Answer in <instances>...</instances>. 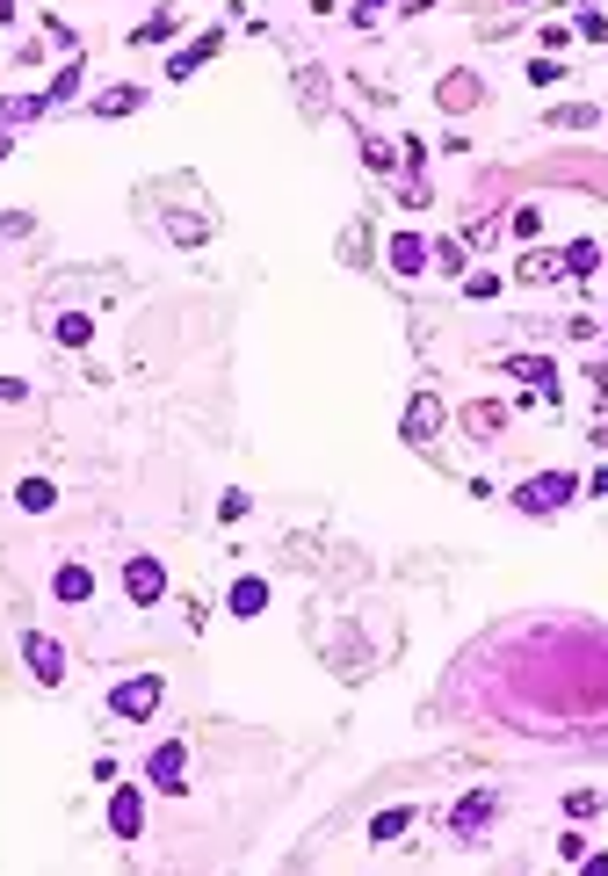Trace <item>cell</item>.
Segmentation results:
<instances>
[{"mask_svg":"<svg viewBox=\"0 0 608 876\" xmlns=\"http://www.w3.org/2000/svg\"><path fill=\"white\" fill-rule=\"evenodd\" d=\"M580 500V478L572 471H536L522 493H514V507H522V515H558V507H572Z\"/></svg>","mask_w":608,"mask_h":876,"instance_id":"obj_1","label":"cell"},{"mask_svg":"<svg viewBox=\"0 0 608 876\" xmlns=\"http://www.w3.org/2000/svg\"><path fill=\"white\" fill-rule=\"evenodd\" d=\"M0 399H8V406H15V399H29V384H15V377H0Z\"/></svg>","mask_w":608,"mask_h":876,"instance_id":"obj_35","label":"cell"},{"mask_svg":"<svg viewBox=\"0 0 608 876\" xmlns=\"http://www.w3.org/2000/svg\"><path fill=\"white\" fill-rule=\"evenodd\" d=\"M29 232V210H8V218H0V239H22Z\"/></svg>","mask_w":608,"mask_h":876,"instance_id":"obj_34","label":"cell"},{"mask_svg":"<svg viewBox=\"0 0 608 876\" xmlns=\"http://www.w3.org/2000/svg\"><path fill=\"white\" fill-rule=\"evenodd\" d=\"M493 819H500V790H493V782H485V790H471L464 804L449 811V840H478V833L493 826Z\"/></svg>","mask_w":608,"mask_h":876,"instance_id":"obj_3","label":"cell"},{"mask_svg":"<svg viewBox=\"0 0 608 876\" xmlns=\"http://www.w3.org/2000/svg\"><path fill=\"white\" fill-rule=\"evenodd\" d=\"M44 109H51V95H15V102H0V124H29Z\"/></svg>","mask_w":608,"mask_h":876,"instance_id":"obj_25","label":"cell"},{"mask_svg":"<svg viewBox=\"0 0 608 876\" xmlns=\"http://www.w3.org/2000/svg\"><path fill=\"white\" fill-rule=\"evenodd\" d=\"M341 254H348V261L370 254V225H348V232H341Z\"/></svg>","mask_w":608,"mask_h":876,"instance_id":"obj_30","label":"cell"},{"mask_svg":"<svg viewBox=\"0 0 608 876\" xmlns=\"http://www.w3.org/2000/svg\"><path fill=\"white\" fill-rule=\"evenodd\" d=\"M167 239H181V247H203V239H210V218H196V210H174V218H167Z\"/></svg>","mask_w":608,"mask_h":876,"instance_id":"obj_20","label":"cell"},{"mask_svg":"<svg viewBox=\"0 0 608 876\" xmlns=\"http://www.w3.org/2000/svg\"><path fill=\"white\" fill-rule=\"evenodd\" d=\"M131 109H145V87H109V95H95V116H131Z\"/></svg>","mask_w":608,"mask_h":876,"instance_id":"obj_17","label":"cell"},{"mask_svg":"<svg viewBox=\"0 0 608 876\" xmlns=\"http://www.w3.org/2000/svg\"><path fill=\"white\" fill-rule=\"evenodd\" d=\"M391 268H399V276H420V268H428V239L399 232V239H391Z\"/></svg>","mask_w":608,"mask_h":876,"instance_id":"obj_13","label":"cell"},{"mask_svg":"<svg viewBox=\"0 0 608 876\" xmlns=\"http://www.w3.org/2000/svg\"><path fill=\"white\" fill-rule=\"evenodd\" d=\"M8 153H15V145H8V124H0V160H8Z\"/></svg>","mask_w":608,"mask_h":876,"instance_id":"obj_36","label":"cell"},{"mask_svg":"<svg viewBox=\"0 0 608 876\" xmlns=\"http://www.w3.org/2000/svg\"><path fill=\"white\" fill-rule=\"evenodd\" d=\"M160 703H167V681H160V674H131V681H116V688H109V710H116V717H131V724L152 717Z\"/></svg>","mask_w":608,"mask_h":876,"instance_id":"obj_2","label":"cell"},{"mask_svg":"<svg viewBox=\"0 0 608 876\" xmlns=\"http://www.w3.org/2000/svg\"><path fill=\"white\" fill-rule=\"evenodd\" d=\"M529 80H536V87H558V80H565V66H558V58H536Z\"/></svg>","mask_w":608,"mask_h":876,"instance_id":"obj_31","label":"cell"},{"mask_svg":"<svg viewBox=\"0 0 608 876\" xmlns=\"http://www.w3.org/2000/svg\"><path fill=\"white\" fill-rule=\"evenodd\" d=\"M594 124H601L594 102H558V109H551V131H594Z\"/></svg>","mask_w":608,"mask_h":876,"instance_id":"obj_16","label":"cell"},{"mask_svg":"<svg viewBox=\"0 0 608 876\" xmlns=\"http://www.w3.org/2000/svg\"><path fill=\"white\" fill-rule=\"evenodd\" d=\"M572 29H580L587 44H608V15H601V8H580V22H572Z\"/></svg>","mask_w":608,"mask_h":876,"instance_id":"obj_28","label":"cell"},{"mask_svg":"<svg viewBox=\"0 0 608 876\" xmlns=\"http://www.w3.org/2000/svg\"><path fill=\"white\" fill-rule=\"evenodd\" d=\"M0 22H15V0H0Z\"/></svg>","mask_w":608,"mask_h":876,"instance_id":"obj_37","label":"cell"},{"mask_svg":"<svg viewBox=\"0 0 608 876\" xmlns=\"http://www.w3.org/2000/svg\"><path fill=\"white\" fill-rule=\"evenodd\" d=\"M218 44H225V29H210V37H196L189 51H174V66H167V73H174V80H189V73H196V66H203V58H210V51H218Z\"/></svg>","mask_w":608,"mask_h":876,"instance_id":"obj_14","label":"cell"},{"mask_svg":"<svg viewBox=\"0 0 608 876\" xmlns=\"http://www.w3.org/2000/svg\"><path fill=\"white\" fill-rule=\"evenodd\" d=\"M138 826H145V797L138 790H116L109 797V833L116 840H138Z\"/></svg>","mask_w":608,"mask_h":876,"instance_id":"obj_8","label":"cell"},{"mask_svg":"<svg viewBox=\"0 0 608 876\" xmlns=\"http://www.w3.org/2000/svg\"><path fill=\"white\" fill-rule=\"evenodd\" d=\"M464 428H471L478 442H493V435L507 428V406H493V399H478V406H464Z\"/></svg>","mask_w":608,"mask_h":876,"instance_id":"obj_12","label":"cell"},{"mask_svg":"<svg viewBox=\"0 0 608 876\" xmlns=\"http://www.w3.org/2000/svg\"><path fill=\"white\" fill-rule=\"evenodd\" d=\"M124 594L138 601V609H152V601L167 594V572H160V558H145V551H138V558L124 565Z\"/></svg>","mask_w":608,"mask_h":876,"instance_id":"obj_5","label":"cell"},{"mask_svg":"<svg viewBox=\"0 0 608 876\" xmlns=\"http://www.w3.org/2000/svg\"><path fill=\"white\" fill-rule=\"evenodd\" d=\"M51 334L66 341V348H87V341H95V319H87V312H58V319H51Z\"/></svg>","mask_w":608,"mask_h":876,"instance_id":"obj_18","label":"cell"},{"mask_svg":"<svg viewBox=\"0 0 608 876\" xmlns=\"http://www.w3.org/2000/svg\"><path fill=\"white\" fill-rule=\"evenodd\" d=\"M406 826H413V811H406V804H399V811H377V826H370V840H377V848H391V840H399Z\"/></svg>","mask_w":608,"mask_h":876,"instance_id":"obj_23","label":"cell"},{"mask_svg":"<svg viewBox=\"0 0 608 876\" xmlns=\"http://www.w3.org/2000/svg\"><path fill=\"white\" fill-rule=\"evenodd\" d=\"M522 283H558L565 276V254H551V247H536V254H522V268H514Z\"/></svg>","mask_w":608,"mask_h":876,"instance_id":"obj_10","label":"cell"},{"mask_svg":"<svg viewBox=\"0 0 608 876\" xmlns=\"http://www.w3.org/2000/svg\"><path fill=\"white\" fill-rule=\"evenodd\" d=\"M181 761H189V753H181V746L167 739V746H152V761H145V775L160 782V790H181Z\"/></svg>","mask_w":608,"mask_h":876,"instance_id":"obj_9","label":"cell"},{"mask_svg":"<svg viewBox=\"0 0 608 876\" xmlns=\"http://www.w3.org/2000/svg\"><path fill=\"white\" fill-rule=\"evenodd\" d=\"M435 95H442V109H478L485 87H478V73H449V80L435 87Z\"/></svg>","mask_w":608,"mask_h":876,"instance_id":"obj_11","label":"cell"},{"mask_svg":"<svg viewBox=\"0 0 608 876\" xmlns=\"http://www.w3.org/2000/svg\"><path fill=\"white\" fill-rule=\"evenodd\" d=\"M464 297H478V305H485V297H500V276H493V268H471V276H464Z\"/></svg>","mask_w":608,"mask_h":876,"instance_id":"obj_27","label":"cell"},{"mask_svg":"<svg viewBox=\"0 0 608 876\" xmlns=\"http://www.w3.org/2000/svg\"><path fill=\"white\" fill-rule=\"evenodd\" d=\"M15 500L29 507V515H51V507H58V486H51V478H22Z\"/></svg>","mask_w":608,"mask_h":876,"instance_id":"obj_19","label":"cell"},{"mask_svg":"<svg viewBox=\"0 0 608 876\" xmlns=\"http://www.w3.org/2000/svg\"><path fill=\"white\" fill-rule=\"evenodd\" d=\"M268 609V580H239L232 587V616H261Z\"/></svg>","mask_w":608,"mask_h":876,"instance_id":"obj_22","label":"cell"},{"mask_svg":"<svg viewBox=\"0 0 608 876\" xmlns=\"http://www.w3.org/2000/svg\"><path fill=\"white\" fill-rule=\"evenodd\" d=\"M51 594H58V601H87V594H95V572H87V565H58Z\"/></svg>","mask_w":608,"mask_h":876,"instance_id":"obj_15","label":"cell"},{"mask_svg":"<svg viewBox=\"0 0 608 876\" xmlns=\"http://www.w3.org/2000/svg\"><path fill=\"white\" fill-rule=\"evenodd\" d=\"M44 95H51V102H73V95H80V58H73V66H66V73H58V80L44 87Z\"/></svg>","mask_w":608,"mask_h":876,"instance_id":"obj_29","label":"cell"},{"mask_svg":"<svg viewBox=\"0 0 608 876\" xmlns=\"http://www.w3.org/2000/svg\"><path fill=\"white\" fill-rule=\"evenodd\" d=\"M297 87H304V109H312V116H319V102H326V95H319V87H326V73H304Z\"/></svg>","mask_w":608,"mask_h":876,"instance_id":"obj_33","label":"cell"},{"mask_svg":"<svg viewBox=\"0 0 608 876\" xmlns=\"http://www.w3.org/2000/svg\"><path fill=\"white\" fill-rule=\"evenodd\" d=\"M507 377H522L529 391L551 399V391H558V362H551V355H507Z\"/></svg>","mask_w":608,"mask_h":876,"instance_id":"obj_7","label":"cell"},{"mask_svg":"<svg viewBox=\"0 0 608 876\" xmlns=\"http://www.w3.org/2000/svg\"><path fill=\"white\" fill-rule=\"evenodd\" d=\"M174 37V8H160V15H145L138 29H131V44H167Z\"/></svg>","mask_w":608,"mask_h":876,"instance_id":"obj_24","label":"cell"},{"mask_svg":"<svg viewBox=\"0 0 608 876\" xmlns=\"http://www.w3.org/2000/svg\"><path fill=\"white\" fill-rule=\"evenodd\" d=\"M435 428H442V399H435V391H413V406H406V420H399V435H406L413 449H428Z\"/></svg>","mask_w":608,"mask_h":876,"instance_id":"obj_4","label":"cell"},{"mask_svg":"<svg viewBox=\"0 0 608 876\" xmlns=\"http://www.w3.org/2000/svg\"><path fill=\"white\" fill-rule=\"evenodd\" d=\"M428 261L442 268V276H464V247H456V239H435V247H428Z\"/></svg>","mask_w":608,"mask_h":876,"instance_id":"obj_26","label":"cell"},{"mask_svg":"<svg viewBox=\"0 0 608 876\" xmlns=\"http://www.w3.org/2000/svg\"><path fill=\"white\" fill-rule=\"evenodd\" d=\"M601 268V239H572L565 247V276H594Z\"/></svg>","mask_w":608,"mask_h":876,"instance_id":"obj_21","label":"cell"},{"mask_svg":"<svg viewBox=\"0 0 608 876\" xmlns=\"http://www.w3.org/2000/svg\"><path fill=\"white\" fill-rule=\"evenodd\" d=\"M22 659H29V674H37L44 688L66 681V652H58V645L44 638V630H29V638H22Z\"/></svg>","mask_w":608,"mask_h":876,"instance_id":"obj_6","label":"cell"},{"mask_svg":"<svg viewBox=\"0 0 608 876\" xmlns=\"http://www.w3.org/2000/svg\"><path fill=\"white\" fill-rule=\"evenodd\" d=\"M565 811H572V819H594L601 797H594V790H572V797H565Z\"/></svg>","mask_w":608,"mask_h":876,"instance_id":"obj_32","label":"cell"}]
</instances>
